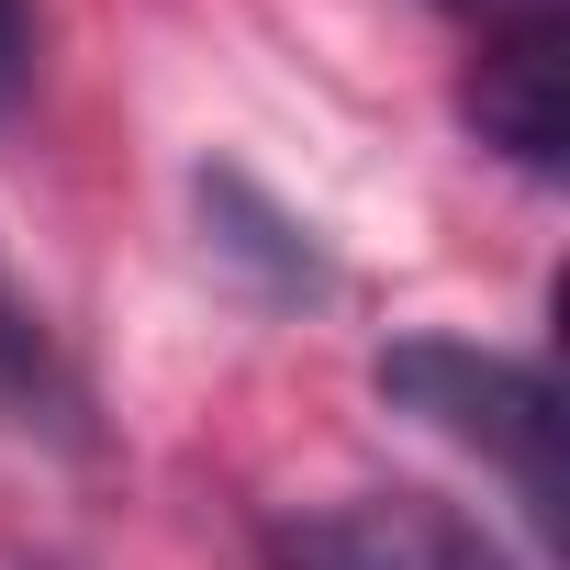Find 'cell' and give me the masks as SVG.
I'll list each match as a JSON object with an SVG mask.
<instances>
[{
    "label": "cell",
    "mask_w": 570,
    "mask_h": 570,
    "mask_svg": "<svg viewBox=\"0 0 570 570\" xmlns=\"http://www.w3.org/2000/svg\"><path fill=\"white\" fill-rule=\"evenodd\" d=\"M370 392L459 448H481L514 503L537 525H559V381L537 358H492V347H459V336H392L370 358Z\"/></svg>",
    "instance_id": "cell-1"
},
{
    "label": "cell",
    "mask_w": 570,
    "mask_h": 570,
    "mask_svg": "<svg viewBox=\"0 0 570 570\" xmlns=\"http://www.w3.org/2000/svg\"><path fill=\"white\" fill-rule=\"evenodd\" d=\"M268 570H514V548L436 492H347L268 525Z\"/></svg>",
    "instance_id": "cell-2"
},
{
    "label": "cell",
    "mask_w": 570,
    "mask_h": 570,
    "mask_svg": "<svg viewBox=\"0 0 570 570\" xmlns=\"http://www.w3.org/2000/svg\"><path fill=\"white\" fill-rule=\"evenodd\" d=\"M470 135L525 168V179H559V146H570V79H559V23L537 35H492L481 68H470Z\"/></svg>",
    "instance_id": "cell-3"
},
{
    "label": "cell",
    "mask_w": 570,
    "mask_h": 570,
    "mask_svg": "<svg viewBox=\"0 0 570 570\" xmlns=\"http://www.w3.org/2000/svg\"><path fill=\"white\" fill-rule=\"evenodd\" d=\"M202 224H213V246L235 257V268H257L279 303H303V292H325V257L292 235V213H268L235 168H202Z\"/></svg>",
    "instance_id": "cell-4"
},
{
    "label": "cell",
    "mask_w": 570,
    "mask_h": 570,
    "mask_svg": "<svg viewBox=\"0 0 570 570\" xmlns=\"http://www.w3.org/2000/svg\"><path fill=\"white\" fill-rule=\"evenodd\" d=\"M0 414H12V425H46V436H79V381H68L46 314L23 303L12 257H0Z\"/></svg>",
    "instance_id": "cell-5"
},
{
    "label": "cell",
    "mask_w": 570,
    "mask_h": 570,
    "mask_svg": "<svg viewBox=\"0 0 570 570\" xmlns=\"http://www.w3.org/2000/svg\"><path fill=\"white\" fill-rule=\"evenodd\" d=\"M436 12H459V23L492 46V35H537V23H559L570 0H436Z\"/></svg>",
    "instance_id": "cell-6"
},
{
    "label": "cell",
    "mask_w": 570,
    "mask_h": 570,
    "mask_svg": "<svg viewBox=\"0 0 570 570\" xmlns=\"http://www.w3.org/2000/svg\"><path fill=\"white\" fill-rule=\"evenodd\" d=\"M23 79H35V0H0V112L23 101Z\"/></svg>",
    "instance_id": "cell-7"
}]
</instances>
